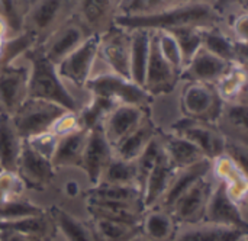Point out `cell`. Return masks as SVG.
Returning a JSON list of instances; mask_svg holds the SVG:
<instances>
[{"mask_svg": "<svg viewBox=\"0 0 248 241\" xmlns=\"http://www.w3.org/2000/svg\"><path fill=\"white\" fill-rule=\"evenodd\" d=\"M222 15L215 10L211 1L206 0H187L170 9L144 15V16H122L116 15L113 25L126 31L147 29L171 32L180 28H211L218 26Z\"/></svg>", "mask_w": 248, "mask_h": 241, "instance_id": "obj_1", "label": "cell"}, {"mask_svg": "<svg viewBox=\"0 0 248 241\" xmlns=\"http://www.w3.org/2000/svg\"><path fill=\"white\" fill-rule=\"evenodd\" d=\"M25 55L32 65L28 77V99L52 102L68 112H78L76 97L65 89L57 65L45 57L42 48L35 45Z\"/></svg>", "mask_w": 248, "mask_h": 241, "instance_id": "obj_2", "label": "cell"}, {"mask_svg": "<svg viewBox=\"0 0 248 241\" xmlns=\"http://www.w3.org/2000/svg\"><path fill=\"white\" fill-rule=\"evenodd\" d=\"M84 87L90 90L93 96L109 99L116 105H134L148 109L154 99L144 90L142 86L115 73H105L90 77Z\"/></svg>", "mask_w": 248, "mask_h": 241, "instance_id": "obj_3", "label": "cell"}, {"mask_svg": "<svg viewBox=\"0 0 248 241\" xmlns=\"http://www.w3.org/2000/svg\"><path fill=\"white\" fill-rule=\"evenodd\" d=\"M67 112V109L57 103L28 99L12 116V121L22 140H32L49 132L54 124Z\"/></svg>", "mask_w": 248, "mask_h": 241, "instance_id": "obj_4", "label": "cell"}, {"mask_svg": "<svg viewBox=\"0 0 248 241\" xmlns=\"http://www.w3.org/2000/svg\"><path fill=\"white\" fill-rule=\"evenodd\" d=\"M224 109L214 84L187 81L180 96V111L185 118L217 125Z\"/></svg>", "mask_w": 248, "mask_h": 241, "instance_id": "obj_5", "label": "cell"}, {"mask_svg": "<svg viewBox=\"0 0 248 241\" xmlns=\"http://www.w3.org/2000/svg\"><path fill=\"white\" fill-rule=\"evenodd\" d=\"M71 0H31L23 31L32 32L38 45L58 29L71 12Z\"/></svg>", "mask_w": 248, "mask_h": 241, "instance_id": "obj_6", "label": "cell"}, {"mask_svg": "<svg viewBox=\"0 0 248 241\" xmlns=\"http://www.w3.org/2000/svg\"><path fill=\"white\" fill-rule=\"evenodd\" d=\"M170 131L193 143L209 160H215L225 154L228 138L221 132V129H218V127L212 124L183 116L182 119L171 124Z\"/></svg>", "mask_w": 248, "mask_h": 241, "instance_id": "obj_7", "label": "cell"}, {"mask_svg": "<svg viewBox=\"0 0 248 241\" xmlns=\"http://www.w3.org/2000/svg\"><path fill=\"white\" fill-rule=\"evenodd\" d=\"M100 35H89L71 54H68L58 65L57 71L60 77L73 81L74 84L84 87L89 79L92 77V70L99 54Z\"/></svg>", "mask_w": 248, "mask_h": 241, "instance_id": "obj_8", "label": "cell"}, {"mask_svg": "<svg viewBox=\"0 0 248 241\" xmlns=\"http://www.w3.org/2000/svg\"><path fill=\"white\" fill-rule=\"evenodd\" d=\"M110 67V73L131 79V32L112 25L100 35L99 54Z\"/></svg>", "mask_w": 248, "mask_h": 241, "instance_id": "obj_9", "label": "cell"}, {"mask_svg": "<svg viewBox=\"0 0 248 241\" xmlns=\"http://www.w3.org/2000/svg\"><path fill=\"white\" fill-rule=\"evenodd\" d=\"M179 74L180 73L160 52L155 32H153L150 41V55H148L144 84H142L144 90L151 97L171 93L179 81Z\"/></svg>", "mask_w": 248, "mask_h": 241, "instance_id": "obj_10", "label": "cell"}, {"mask_svg": "<svg viewBox=\"0 0 248 241\" xmlns=\"http://www.w3.org/2000/svg\"><path fill=\"white\" fill-rule=\"evenodd\" d=\"M203 223L243 231H247L248 228L247 220L241 211L240 204L231 198L222 182H218L211 192Z\"/></svg>", "mask_w": 248, "mask_h": 241, "instance_id": "obj_11", "label": "cell"}, {"mask_svg": "<svg viewBox=\"0 0 248 241\" xmlns=\"http://www.w3.org/2000/svg\"><path fill=\"white\" fill-rule=\"evenodd\" d=\"M16 173L23 182L25 188L44 191L55 177V167L48 157L36 151L28 141L23 140Z\"/></svg>", "mask_w": 248, "mask_h": 241, "instance_id": "obj_12", "label": "cell"}, {"mask_svg": "<svg viewBox=\"0 0 248 241\" xmlns=\"http://www.w3.org/2000/svg\"><path fill=\"white\" fill-rule=\"evenodd\" d=\"M214 189V183L209 175L199 179L193 186H190L173 205L170 209L171 217L179 225H190L203 223L205 209Z\"/></svg>", "mask_w": 248, "mask_h": 241, "instance_id": "obj_13", "label": "cell"}, {"mask_svg": "<svg viewBox=\"0 0 248 241\" xmlns=\"http://www.w3.org/2000/svg\"><path fill=\"white\" fill-rule=\"evenodd\" d=\"M89 35V31L73 15L58 29H55L39 47L45 57L55 65H58L68 54H71Z\"/></svg>", "mask_w": 248, "mask_h": 241, "instance_id": "obj_14", "label": "cell"}, {"mask_svg": "<svg viewBox=\"0 0 248 241\" xmlns=\"http://www.w3.org/2000/svg\"><path fill=\"white\" fill-rule=\"evenodd\" d=\"M113 157V147L109 143L102 124L87 131L80 169L87 175L90 183L97 185L105 167Z\"/></svg>", "mask_w": 248, "mask_h": 241, "instance_id": "obj_15", "label": "cell"}, {"mask_svg": "<svg viewBox=\"0 0 248 241\" xmlns=\"http://www.w3.org/2000/svg\"><path fill=\"white\" fill-rule=\"evenodd\" d=\"M28 77L25 67L10 64L0 68V113L13 116L28 100Z\"/></svg>", "mask_w": 248, "mask_h": 241, "instance_id": "obj_16", "label": "cell"}, {"mask_svg": "<svg viewBox=\"0 0 248 241\" xmlns=\"http://www.w3.org/2000/svg\"><path fill=\"white\" fill-rule=\"evenodd\" d=\"M121 0H77L74 16L89 33H105L118 15Z\"/></svg>", "mask_w": 248, "mask_h": 241, "instance_id": "obj_17", "label": "cell"}, {"mask_svg": "<svg viewBox=\"0 0 248 241\" xmlns=\"http://www.w3.org/2000/svg\"><path fill=\"white\" fill-rule=\"evenodd\" d=\"M232 64L211 54L205 48H201L193 58L182 68L179 80L198 81L206 84H215Z\"/></svg>", "mask_w": 248, "mask_h": 241, "instance_id": "obj_18", "label": "cell"}, {"mask_svg": "<svg viewBox=\"0 0 248 241\" xmlns=\"http://www.w3.org/2000/svg\"><path fill=\"white\" fill-rule=\"evenodd\" d=\"M147 112L148 109L134 105H116L102 122L103 131L112 147L135 128H138L148 116Z\"/></svg>", "mask_w": 248, "mask_h": 241, "instance_id": "obj_19", "label": "cell"}, {"mask_svg": "<svg viewBox=\"0 0 248 241\" xmlns=\"http://www.w3.org/2000/svg\"><path fill=\"white\" fill-rule=\"evenodd\" d=\"M211 172H212V160H209V159H203V160H201V161H198L189 167L176 170L166 193L163 195V198L158 202L160 208L170 212V209L177 202V199L190 186H193L199 179L208 176Z\"/></svg>", "mask_w": 248, "mask_h": 241, "instance_id": "obj_20", "label": "cell"}, {"mask_svg": "<svg viewBox=\"0 0 248 241\" xmlns=\"http://www.w3.org/2000/svg\"><path fill=\"white\" fill-rule=\"evenodd\" d=\"M158 137L164 150V154L167 157V160L170 161V164L176 169H185L189 167L203 159H206L203 156V153L189 140L174 134V132H161L158 131Z\"/></svg>", "mask_w": 248, "mask_h": 241, "instance_id": "obj_21", "label": "cell"}, {"mask_svg": "<svg viewBox=\"0 0 248 241\" xmlns=\"http://www.w3.org/2000/svg\"><path fill=\"white\" fill-rule=\"evenodd\" d=\"M212 172L222 182L234 201L238 204L247 196V176L246 169L240 166L228 154H222L218 159L212 160Z\"/></svg>", "mask_w": 248, "mask_h": 241, "instance_id": "obj_22", "label": "cell"}, {"mask_svg": "<svg viewBox=\"0 0 248 241\" xmlns=\"http://www.w3.org/2000/svg\"><path fill=\"white\" fill-rule=\"evenodd\" d=\"M174 173H176V169L170 164L166 154L163 153L161 157L157 160L155 166L153 167L151 173L148 175V177L144 183L142 192H141L144 211L158 205V202L163 198V195L166 193Z\"/></svg>", "mask_w": 248, "mask_h": 241, "instance_id": "obj_23", "label": "cell"}, {"mask_svg": "<svg viewBox=\"0 0 248 241\" xmlns=\"http://www.w3.org/2000/svg\"><path fill=\"white\" fill-rule=\"evenodd\" d=\"M158 131L160 129L155 128L150 116H147L138 128L113 144V156L122 160L135 161L145 150V147L158 135Z\"/></svg>", "mask_w": 248, "mask_h": 241, "instance_id": "obj_24", "label": "cell"}, {"mask_svg": "<svg viewBox=\"0 0 248 241\" xmlns=\"http://www.w3.org/2000/svg\"><path fill=\"white\" fill-rule=\"evenodd\" d=\"M87 131L77 129L71 134L58 137L57 145L51 156V163L55 169L58 167H80L81 156L86 144Z\"/></svg>", "mask_w": 248, "mask_h": 241, "instance_id": "obj_25", "label": "cell"}, {"mask_svg": "<svg viewBox=\"0 0 248 241\" xmlns=\"http://www.w3.org/2000/svg\"><path fill=\"white\" fill-rule=\"evenodd\" d=\"M247 231L214 225L208 223L183 225L177 228L173 239L169 241H235L241 236H246Z\"/></svg>", "mask_w": 248, "mask_h": 241, "instance_id": "obj_26", "label": "cell"}, {"mask_svg": "<svg viewBox=\"0 0 248 241\" xmlns=\"http://www.w3.org/2000/svg\"><path fill=\"white\" fill-rule=\"evenodd\" d=\"M179 228L170 212L161 208L145 209L141 218L140 230L150 241H169L173 239Z\"/></svg>", "mask_w": 248, "mask_h": 241, "instance_id": "obj_27", "label": "cell"}, {"mask_svg": "<svg viewBox=\"0 0 248 241\" xmlns=\"http://www.w3.org/2000/svg\"><path fill=\"white\" fill-rule=\"evenodd\" d=\"M22 143L12 116L0 113V170L16 172Z\"/></svg>", "mask_w": 248, "mask_h": 241, "instance_id": "obj_28", "label": "cell"}, {"mask_svg": "<svg viewBox=\"0 0 248 241\" xmlns=\"http://www.w3.org/2000/svg\"><path fill=\"white\" fill-rule=\"evenodd\" d=\"M0 230L16 231L44 241H54L58 233L57 225L52 217L49 215L48 209L44 215H38V217H29L16 221H0Z\"/></svg>", "mask_w": 248, "mask_h": 241, "instance_id": "obj_29", "label": "cell"}, {"mask_svg": "<svg viewBox=\"0 0 248 241\" xmlns=\"http://www.w3.org/2000/svg\"><path fill=\"white\" fill-rule=\"evenodd\" d=\"M131 32V80L144 84L145 67L150 55V41L153 31L134 29Z\"/></svg>", "mask_w": 248, "mask_h": 241, "instance_id": "obj_30", "label": "cell"}, {"mask_svg": "<svg viewBox=\"0 0 248 241\" xmlns=\"http://www.w3.org/2000/svg\"><path fill=\"white\" fill-rule=\"evenodd\" d=\"M237 47H238V41L227 35L218 26L202 29V48L219 57L221 60L235 64Z\"/></svg>", "mask_w": 248, "mask_h": 241, "instance_id": "obj_31", "label": "cell"}, {"mask_svg": "<svg viewBox=\"0 0 248 241\" xmlns=\"http://www.w3.org/2000/svg\"><path fill=\"white\" fill-rule=\"evenodd\" d=\"M86 199L125 202V204H135L142 207V195L138 186H119V185L99 183L86 192Z\"/></svg>", "mask_w": 248, "mask_h": 241, "instance_id": "obj_32", "label": "cell"}, {"mask_svg": "<svg viewBox=\"0 0 248 241\" xmlns=\"http://www.w3.org/2000/svg\"><path fill=\"white\" fill-rule=\"evenodd\" d=\"M219 97L227 102H234L246 95L247 87V70L243 65L232 64L230 70L214 84Z\"/></svg>", "mask_w": 248, "mask_h": 241, "instance_id": "obj_33", "label": "cell"}, {"mask_svg": "<svg viewBox=\"0 0 248 241\" xmlns=\"http://www.w3.org/2000/svg\"><path fill=\"white\" fill-rule=\"evenodd\" d=\"M89 231L94 241H125L138 234L141 230L140 227H132L110 220L92 218L89 224Z\"/></svg>", "mask_w": 248, "mask_h": 241, "instance_id": "obj_34", "label": "cell"}, {"mask_svg": "<svg viewBox=\"0 0 248 241\" xmlns=\"http://www.w3.org/2000/svg\"><path fill=\"white\" fill-rule=\"evenodd\" d=\"M119 185V186H138L135 161L122 160L116 156L110 159L105 167L97 185Z\"/></svg>", "mask_w": 248, "mask_h": 241, "instance_id": "obj_35", "label": "cell"}, {"mask_svg": "<svg viewBox=\"0 0 248 241\" xmlns=\"http://www.w3.org/2000/svg\"><path fill=\"white\" fill-rule=\"evenodd\" d=\"M48 212L52 217L57 230L64 234L67 241H94L89 228L67 211L54 205L48 209Z\"/></svg>", "mask_w": 248, "mask_h": 241, "instance_id": "obj_36", "label": "cell"}, {"mask_svg": "<svg viewBox=\"0 0 248 241\" xmlns=\"http://www.w3.org/2000/svg\"><path fill=\"white\" fill-rule=\"evenodd\" d=\"M247 102L246 97H241L234 102L224 103L222 115L219 119H225L227 128L232 131V137H240L243 144H247Z\"/></svg>", "mask_w": 248, "mask_h": 241, "instance_id": "obj_37", "label": "cell"}, {"mask_svg": "<svg viewBox=\"0 0 248 241\" xmlns=\"http://www.w3.org/2000/svg\"><path fill=\"white\" fill-rule=\"evenodd\" d=\"M29 4L31 0H0V17L7 26L10 38L23 32Z\"/></svg>", "mask_w": 248, "mask_h": 241, "instance_id": "obj_38", "label": "cell"}, {"mask_svg": "<svg viewBox=\"0 0 248 241\" xmlns=\"http://www.w3.org/2000/svg\"><path fill=\"white\" fill-rule=\"evenodd\" d=\"M187 0H122L118 7V15L122 16H144L153 15Z\"/></svg>", "mask_w": 248, "mask_h": 241, "instance_id": "obj_39", "label": "cell"}, {"mask_svg": "<svg viewBox=\"0 0 248 241\" xmlns=\"http://www.w3.org/2000/svg\"><path fill=\"white\" fill-rule=\"evenodd\" d=\"M116 106L115 102L100 97V96H93L90 103L84 106L80 112H77V118L80 122V127L86 131L92 129L93 127L99 125L103 122L106 115Z\"/></svg>", "mask_w": 248, "mask_h": 241, "instance_id": "obj_40", "label": "cell"}, {"mask_svg": "<svg viewBox=\"0 0 248 241\" xmlns=\"http://www.w3.org/2000/svg\"><path fill=\"white\" fill-rule=\"evenodd\" d=\"M202 29L203 28H180L176 31H171L173 36L176 38L182 60H183V67L193 58V55L202 48Z\"/></svg>", "mask_w": 248, "mask_h": 241, "instance_id": "obj_41", "label": "cell"}, {"mask_svg": "<svg viewBox=\"0 0 248 241\" xmlns=\"http://www.w3.org/2000/svg\"><path fill=\"white\" fill-rule=\"evenodd\" d=\"M45 212V208L38 207L26 199L17 198L0 205V221H16L22 218L44 215Z\"/></svg>", "mask_w": 248, "mask_h": 241, "instance_id": "obj_42", "label": "cell"}, {"mask_svg": "<svg viewBox=\"0 0 248 241\" xmlns=\"http://www.w3.org/2000/svg\"><path fill=\"white\" fill-rule=\"evenodd\" d=\"M155 38H157L158 49L163 54V57L180 73L182 68H183V60H182L179 44H177L176 38L173 36V33L164 32V31H158V32H155Z\"/></svg>", "mask_w": 248, "mask_h": 241, "instance_id": "obj_43", "label": "cell"}, {"mask_svg": "<svg viewBox=\"0 0 248 241\" xmlns=\"http://www.w3.org/2000/svg\"><path fill=\"white\" fill-rule=\"evenodd\" d=\"M23 189L25 185L16 172L0 170V205L20 198Z\"/></svg>", "mask_w": 248, "mask_h": 241, "instance_id": "obj_44", "label": "cell"}, {"mask_svg": "<svg viewBox=\"0 0 248 241\" xmlns=\"http://www.w3.org/2000/svg\"><path fill=\"white\" fill-rule=\"evenodd\" d=\"M77 129H83L80 127L78 118H77V112H67L65 115H62L52 127L51 132H54L57 137H62L67 134H71Z\"/></svg>", "mask_w": 248, "mask_h": 241, "instance_id": "obj_45", "label": "cell"}, {"mask_svg": "<svg viewBox=\"0 0 248 241\" xmlns=\"http://www.w3.org/2000/svg\"><path fill=\"white\" fill-rule=\"evenodd\" d=\"M248 16L247 13H241L237 15L232 23V32H234V39L240 41V42H247L248 38V29H247Z\"/></svg>", "mask_w": 248, "mask_h": 241, "instance_id": "obj_46", "label": "cell"}, {"mask_svg": "<svg viewBox=\"0 0 248 241\" xmlns=\"http://www.w3.org/2000/svg\"><path fill=\"white\" fill-rule=\"evenodd\" d=\"M0 241H44L32 237V236H26V234H20L16 231H10V230H0Z\"/></svg>", "mask_w": 248, "mask_h": 241, "instance_id": "obj_47", "label": "cell"}, {"mask_svg": "<svg viewBox=\"0 0 248 241\" xmlns=\"http://www.w3.org/2000/svg\"><path fill=\"white\" fill-rule=\"evenodd\" d=\"M65 192H67V195H70V196H76V195L78 193V185H77V182L70 180V182L65 185Z\"/></svg>", "mask_w": 248, "mask_h": 241, "instance_id": "obj_48", "label": "cell"}, {"mask_svg": "<svg viewBox=\"0 0 248 241\" xmlns=\"http://www.w3.org/2000/svg\"><path fill=\"white\" fill-rule=\"evenodd\" d=\"M232 1H235V0H215V1L212 3V6L215 7V10H217V12H219V13H221V12H222L227 6H230Z\"/></svg>", "mask_w": 248, "mask_h": 241, "instance_id": "obj_49", "label": "cell"}, {"mask_svg": "<svg viewBox=\"0 0 248 241\" xmlns=\"http://www.w3.org/2000/svg\"><path fill=\"white\" fill-rule=\"evenodd\" d=\"M0 36L1 38H10L9 36V31H7V26H6V23H4V20L0 17Z\"/></svg>", "mask_w": 248, "mask_h": 241, "instance_id": "obj_50", "label": "cell"}, {"mask_svg": "<svg viewBox=\"0 0 248 241\" xmlns=\"http://www.w3.org/2000/svg\"><path fill=\"white\" fill-rule=\"evenodd\" d=\"M125 241H150L144 234H141V231L138 233V234H135V236H132L131 239H128V240Z\"/></svg>", "mask_w": 248, "mask_h": 241, "instance_id": "obj_51", "label": "cell"}, {"mask_svg": "<svg viewBox=\"0 0 248 241\" xmlns=\"http://www.w3.org/2000/svg\"><path fill=\"white\" fill-rule=\"evenodd\" d=\"M235 241H247V234H246V236H241L240 239H237Z\"/></svg>", "mask_w": 248, "mask_h": 241, "instance_id": "obj_52", "label": "cell"}, {"mask_svg": "<svg viewBox=\"0 0 248 241\" xmlns=\"http://www.w3.org/2000/svg\"><path fill=\"white\" fill-rule=\"evenodd\" d=\"M121 1H122V0H121Z\"/></svg>", "mask_w": 248, "mask_h": 241, "instance_id": "obj_53", "label": "cell"}]
</instances>
